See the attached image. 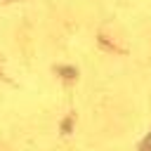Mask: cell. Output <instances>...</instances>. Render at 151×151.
<instances>
[{"instance_id": "6da1fadb", "label": "cell", "mask_w": 151, "mask_h": 151, "mask_svg": "<svg viewBox=\"0 0 151 151\" xmlns=\"http://www.w3.org/2000/svg\"><path fill=\"white\" fill-rule=\"evenodd\" d=\"M142 151H151V134L144 139V144H142Z\"/></svg>"}]
</instances>
